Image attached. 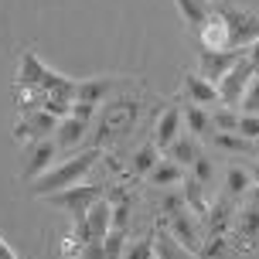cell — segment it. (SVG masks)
Wrapping results in <instances>:
<instances>
[{"instance_id": "e575fe53", "label": "cell", "mask_w": 259, "mask_h": 259, "mask_svg": "<svg viewBox=\"0 0 259 259\" xmlns=\"http://www.w3.org/2000/svg\"><path fill=\"white\" fill-rule=\"evenodd\" d=\"M0 259H17V252H14V249L7 246L4 239H0Z\"/></svg>"}, {"instance_id": "2e32d148", "label": "cell", "mask_w": 259, "mask_h": 259, "mask_svg": "<svg viewBox=\"0 0 259 259\" xmlns=\"http://www.w3.org/2000/svg\"><path fill=\"white\" fill-rule=\"evenodd\" d=\"M113 82L109 78H89V82H75V103H89V106H99L109 96Z\"/></svg>"}, {"instance_id": "9a60e30c", "label": "cell", "mask_w": 259, "mask_h": 259, "mask_svg": "<svg viewBox=\"0 0 259 259\" xmlns=\"http://www.w3.org/2000/svg\"><path fill=\"white\" fill-rule=\"evenodd\" d=\"M48 75V65H41V58L34 52H24L21 55V68H17V82L24 85V89H34L38 92L41 78Z\"/></svg>"}, {"instance_id": "d4e9b609", "label": "cell", "mask_w": 259, "mask_h": 259, "mask_svg": "<svg viewBox=\"0 0 259 259\" xmlns=\"http://www.w3.org/2000/svg\"><path fill=\"white\" fill-rule=\"evenodd\" d=\"M157 160H160V157H157V147L147 143V147H140L137 157H133V170H137V174H150V170L157 167Z\"/></svg>"}, {"instance_id": "e0dca14e", "label": "cell", "mask_w": 259, "mask_h": 259, "mask_svg": "<svg viewBox=\"0 0 259 259\" xmlns=\"http://www.w3.org/2000/svg\"><path fill=\"white\" fill-rule=\"evenodd\" d=\"M181 119L188 123V130H191V137H208L211 133V116H208L205 109L198 103H184V113H181Z\"/></svg>"}, {"instance_id": "f546056e", "label": "cell", "mask_w": 259, "mask_h": 259, "mask_svg": "<svg viewBox=\"0 0 259 259\" xmlns=\"http://www.w3.org/2000/svg\"><path fill=\"white\" fill-rule=\"evenodd\" d=\"M191 167H194V181H201V184L208 188V184H211V178H215V167H211V160L198 154V157H194V164H191Z\"/></svg>"}, {"instance_id": "30bf717a", "label": "cell", "mask_w": 259, "mask_h": 259, "mask_svg": "<svg viewBox=\"0 0 259 259\" xmlns=\"http://www.w3.org/2000/svg\"><path fill=\"white\" fill-rule=\"evenodd\" d=\"M109 229H113V205L106 198H99L89 208V215H85V242H92V239L103 242L106 235H109Z\"/></svg>"}, {"instance_id": "d6a6232c", "label": "cell", "mask_w": 259, "mask_h": 259, "mask_svg": "<svg viewBox=\"0 0 259 259\" xmlns=\"http://www.w3.org/2000/svg\"><path fill=\"white\" fill-rule=\"evenodd\" d=\"M82 259H106V249H103V242H82V252H78Z\"/></svg>"}, {"instance_id": "f1b7e54d", "label": "cell", "mask_w": 259, "mask_h": 259, "mask_svg": "<svg viewBox=\"0 0 259 259\" xmlns=\"http://www.w3.org/2000/svg\"><path fill=\"white\" fill-rule=\"evenodd\" d=\"M130 225V198L119 194L116 205H113V229H126Z\"/></svg>"}, {"instance_id": "ba28073f", "label": "cell", "mask_w": 259, "mask_h": 259, "mask_svg": "<svg viewBox=\"0 0 259 259\" xmlns=\"http://www.w3.org/2000/svg\"><path fill=\"white\" fill-rule=\"evenodd\" d=\"M208 242L201 246V252L205 256H219L222 252V242H225V229L232 225V211H229V198H222L215 208H208Z\"/></svg>"}, {"instance_id": "603a6c76", "label": "cell", "mask_w": 259, "mask_h": 259, "mask_svg": "<svg viewBox=\"0 0 259 259\" xmlns=\"http://www.w3.org/2000/svg\"><path fill=\"white\" fill-rule=\"evenodd\" d=\"M184 178V167L174 160H157V167L150 170V184H178Z\"/></svg>"}, {"instance_id": "6da1fadb", "label": "cell", "mask_w": 259, "mask_h": 259, "mask_svg": "<svg viewBox=\"0 0 259 259\" xmlns=\"http://www.w3.org/2000/svg\"><path fill=\"white\" fill-rule=\"evenodd\" d=\"M96 160H99V150H85V154L68 157L65 164H58V167H52V170H45L38 181H31V194L48 198V194H55V191L72 188V184H78L92 167H96Z\"/></svg>"}, {"instance_id": "83f0119b", "label": "cell", "mask_w": 259, "mask_h": 259, "mask_svg": "<svg viewBox=\"0 0 259 259\" xmlns=\"http://www.w3.org/2000/svg\"><path fill=\"white\" fill-rule=\"evenodd\" d=\"M239 106H242L246 116H259V75H252V82H249V89H246Z\"/></svg>"}, {"instance_id": "d590c367", "label": "cell", "mask_w": 259, "mask_h": 259, "mask_svg": "<svg viewBox=\"0 0 259 259\" xmlns=\"http://www.w3.org/2000/svg\"><path fill=\"white\" fill-rule=\"evenodd\" d=\"M198 4H205V0H198Z\"/></svg>"}, {"instance_id": "44dd1931", "label": "cell", "mask_w": 259, "mask_h": 259, "mask_svg": "<svg viewBox=\"0 0 259 259\" xmlns=\"http://www.w3.org/2000/svg\"><path fill=\"white\" fill-rule=\"evenodd\" d=\"M174 4H178L181 17L194 27V31H205V24H208V11H205V4H198V0H174Z\"/></svg>"}, {"instance_id": "7402d4cb", "label": "cell", "mask_w": 259, "mask_h": 259, "mask_svg": "<svg viewBox=\"0 0 259 259\" xmlns=\"http://www.w3.org/2000/svg\"><path fill=\"white\" fill-rule=\"evenodd\" d=\"M249 188H252V174H249L246 167H229V174H225V191H229V198H239V194H246Z\"/></svg>"}, {"instance_id": "8d00e7d4", "label": "cell", "mask_w": 259, "mask_h": 259, "mask_svg": "<svg viewBox=\"0 0 259 259\" xmlns=\"http://www.w3.org/2000/svg\"><path fill=\"white\" fill-rule=\"evenodd\" d=\"M256 178H259V174H256Z\"/></svg>"}, {"instance_id": "52a82bcc", "label": "cell", "mask_w": 259, "mask_h": 259, "mask_svg": "<svg viewBox=\"0 0 259 259\" xmlns=\"http://www.w3.org/2000/svg\"><path fill=\"white\" fill-rule=\"evenodd\" d=\"M198 58H201V78L211 82V85H219L222 78H225V72L235 62H242L246 55H242V48H201Z\"/></svg>"}, {"instance_id": "ffe728a7", "label": "cell", "mask_w": 259, "mask_h": 259, "mask_svg": "<svg viewBox=\"0 0 259 259\" xmlns=\"http://www.w3.org/2000/svg\"><path fill=\"white\" fill-rule=\"evenodd\" d=\"M157 259H194V252H188L174 235L157 232Z\"/></svg>"}, {"instance_id": "277c9868", "label": "cell", "mask_w": 259, "mask_h": 259, "mask_svg": "<svg viewBox=\"0 0 259 259\" xmlns=\"http://www.w3.org/2000/svg\"><path fill=\"white\" fill-rule=\"evenodd\" d=\"M103 198V188L99 184H72V188H65V191H55L48 194V205L58 208V211H68L72 219H85L89 215V208L96 205Z\"/></svg>"}, {"instance_id": "5bb4252c", "label": "cell", "mask_w": 259, "mask_h": 259, "mask_svg": "<svg viewBox=\"0 0 259 259\" xmlns=\"http://www.w3.org/2000/svg\"><path fill=\"white\" fill-rule=\"evenodd\" d=\"M232 232L242 239V242H252L259 235V198L249 201L246 208H239V215L232 219Z\"/></svg>"}, {"instance_id": "d6986e66", "label": "cell", "mask_w": 259, "mask_h": 259, "mask_svg": "<svg viewBox=\"0 0 259 259\" xmlns=\"http://www.w3.org/2000/svg\"><path fill=\"white\" fill-rule=\"evenodd\" d=\"M194 157H198V147H194L191 137H178V140L167 147V160H174V164H181V167H191Z\"/></svg>"}, {"instance_id": "7a4b0ae2", "label": "cell", "mask_w": 259, "mask_h": 259, "mask_svg": "<svg viewBox=\"0 0 259 259\" xmlns=\"http://www.w3.org/2000/svg\"><path fill=\"white\" fill-rule=\"evenodd\" d=\"M137 116H140V103L137 99H113V103H103V109H99V119H96V143H109L116 140V137H123V133H130L133 130V123H137Z\"/></svg>"}, {"instance_id": "5b68a950", "label": "cell", "mask_w": 259, "mask_h": 259, "mask_svg": "<svg viewBox=\"0 0 259 259\" xmlns=\"http://www.w3.org/2000/svg\"><path fill=\"white\" fill-rule=\"evenodd\" d=\"M219 17H222V24H225L229 48H249V45L259 38V21L252 17V14L235 11V7H225Z\"/></svg>"}, {"instance_id": "836d02e7", "label": "cell", "mask_w": 259, "mask_h": 259, "mask_svg": "<svg viewBox=\"0 0 259 259\" xmlns=\"http://www.w3.org/2000/svg\"><path fill=\"white\" fill-rule=\"evenodd\" d=\"M249 62H252V68H259V38L252 41V45H249V55H246Z\"/></svg>"}, {"instance_id": "cb8c5ba5", "label": "cell", "mask_w": 259, "mask_h": 259, "mask_svg": "<svg viewBox=\"0 0 259 259\" xmlns=\"http://www.w3.org/2000/svg\"><path fill=\"white\" fill-rule=\"evenodd\" d=\"M201 188H205V184L201 181H188V188H184V205L191 208V215H198V219H201V215H208V205H205V198H201Z\"/></svg>"}, {"instance_id": "1f68e13d", "label": "cell", "mask_w": 259, "mask_h": 259, "mask_svg": "<svg viewBox=\"0 0 259 259\" xmlns=\"http://www.w3.org/2000/svg\"><path fill=\"white\" fill-rule=\"evenodd\" d=\"M215 143L225 147V150H249V140L239 137V133H215Z\"/></svg>"}, {"instance_id": "3957f363", "label": "cell", "mask_w": 259, "mask_h": 259, "mask_svg": "<svg viewBox=\"0 0 259 259\" xmlns=\"http://www.w3.org/2000/svg\"><path fill=\"white\" fill-rule=\"evenodd\" d=\"M167 219H170V235L181 242L188 252H201V229H198V215H191V208L181 198H167Z\"/></svg>"}, {"instance_id": "8fae6325", "label": "cell", "mask_w": 259, "mask_h": 259, "mask_svg": "<svg viewBox=\"0 0 259 259\" xmlns=\"http://www.w3.org/2000/svg\"><path fill=\"white\" fill-rule=\"evenodd\" d=\"M55 157H58L55 140H38V147L31 150V160H27V167H24V181H38L45 170H52Z\"/></svg>"}, {"instance_id": "4fadbf2b", "label": "cell", "mask_w": 259, "mask_h": 259, "mask_svg": "<svg viewBox=\"0 0 259 259\" xmlns=\"http://www.w3.org/2000/svg\"><path fill=\"white\" fill-rule=\"evenodd\" d=\"M178 137H181V109H178V106H170V109H164V116L157 119L154 147H157V150H167Z\"/></svg>"}, {"instance_id": "4316f807", "label": "cell", "mask_w": 259, "mask_h": 259, "mask_svg": "<svg viewBox=\"0 0 259 259\" xmlns=\"http://www.w3.org/2000/svg\"><path fill=\"white\" fill-rule=\"evenodd\" d=\"M211 126L219 130V133H235V126H239V116H235L229 106H225V109H215V113H211Z\"/></svg>"}, {"instance_id": "ac0fdd59", "label": "cell", "mask_w": 259, "mask_h": 259, "mask_svg": "<svg viewBox=\"0 0 259 259\" xmlns=\"http://www.w3.org/2000/svg\"><path fill=\"white\" fill-rule=\"evenodd\" d=\"M184 89H188V96H191V103H219V89L211 85V82H205L201 75H184Z\"/></svg>"}, {"instance_id": "9c48e42d", "label": "cell", "mask_w": 259, "mask_h": 259, "mask_svg": "<svg viewBox=\"0 0 259 259\" xmlns=\"http://www.w3.org/2000/svg\"><path fill=\"white\" fill-rule=\"evenodd\" d=\"M55 130H58V116L45 113V109H34V113H27L24 119H17V126H14V140H31V137L48 140V137H55Z\"/></svg>"}, {"instance_id": "7c38bea8", "label": "cell", "mask_w": 259, "mask_h": 259, "mask_svg": "<svg viewBox=\"0 0 259 259\" xmlns=\"http://www.w3.org/2000/svg\"><path fill=\"white\" fill-rule=\"evenodd\" d=\"M85 130H89V123L78 116H62L58 119V130H55V147L58 150H75V143H82V137H85Z\"/></svg>"}, {"instance_id": "8992f818", "label": "cell", "mask_w": 259, "mask_h": 259, "mask_svg": "<svg viewBox=\"0 0 259 259\" xmlns=\"http://www.w3.org/2000/svg\"><path fill=\"white\" fill-rule=\"evenodd\" d=\"M252 75H256V68H252V62L249 58H242V62H235L229 72H225V78H222L219 85V99L229 109H235V106L242 103V96H246V89H249V82H252Z\"/></svg>"}, {"instance_id": "484cf974", "label": "cell", "mask_w": 259, "mask_h": 259, "mask_svg": "<svg viewBox=\"0 0 259 259\" xmlns=\"http://www.w3.org/2000/svg\"><path fill=\"white\" fill-rule=\"evenodd\" d=\"M154 239H157V232H150L147 239H140V242L126 246L119 259H157V256H154Z\"/></svg>"}, {"instance_id": "4dcf8cb0", "label": "cell", "mask_w": 259, "mask_h": 259, "mask_svg": "<svg viewBox=\"0 0 259 259\" xmlns=\"http://www.w3.org/2000/svg\"><path fill=\"white\" fill-rule=\"evenodd\" d=\"M239 137H246V140H259V116H239V126H235Z\"/></svg>"}]
</instances>
